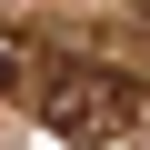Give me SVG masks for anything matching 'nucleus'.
<instances>
[{
  "label": "nucleus",
  "mask_w": 150,
  "mask_h": 150,
  "mask_svg": "<svg viewBox=\"0 0 150 150\" xmlns=\"http://www.w3.org/2000/svg\"><path fill=\"white\" fill-rule=\"evenodd\" d=\"M30 70H40V50H30V40H10V30H0V80H30Z\"/></svg>",
  "instance_id": "2"
},
{
  "label": "nucleus",
  "mask_w": 150,
  "mask_h": 150,
  "mask_svg": "<svg viewBox=\"0 0 150 150\" xmlns=\"http://www.w3.org/2000/svg\"><path fill=\"white\" fill-rule=\"evenodd\" d=\"M30 110L50 120V130H70V140H110V130H130V80H120V70H90V60H40L30 70Z\"/></svg>",
  "instance_id": "1"
}]
</instances>
